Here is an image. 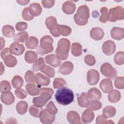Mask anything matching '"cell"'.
<instances>
[{
	"instance_id": "2",
	"label": "cell",
	"mask_w": 124,
	"mask_h": 124,
	"mask_svg": "<svg viewBox=\"0 0 124 124\" xmlns=\"http://www.w3.org/2000/svg\"><path fill=\"white\" fill-rule=\"evenodd\" d=\"M53 92V90L49 88H40V95L33 98V104L37 107L42 108L52 98Z\"/></svg>"
},
{
	"instance_id": "48",
	"label": "cell",
	"mask_w": 124,
	"mask_h": 124,
	"mask_svg": "<svg viewBox=\"0 0 124 124\" xmlns=\"http://www.w3.org/2000/svg\"><path fill=\"white\" fill-rule=\"evenodd\" d=\"M25 78L27 83H34L35 82V76L33 72L31 70L27 71L25 75Z\"/></svg>"
},
{
	"instance_id": "25",
	"label": "cell",
	"mask_w": 124,
	"mask_h": 124,
	"mask_svg": "<svg viewBox=\"0 0 124 124\" xmlns=\"http://www.w3.org/2000/svg\"><path fill=\"white\" fill-rule=\"evenodd\" d=\"M121 97L120 92L116 90H112L109 93L108 96V101L111 103L118 102Z\"/></svg>"
},
{
	"instance_id": "57",
	"label": "cell",
	"mask_w": 124,
	"mask_h": 124,
	"mask_svg": "<svg viewBox=\"0 0 124 124\" xmlns=\"http://www.w3.org/2000/svg\"><path fill=\"white\" fill-rule=\"evenodd\" d=\"M0 41H1V47H0V49L1 50L3 48L4 46H5V40H4V39L2 37H0Z\"/></svg>"
},
{
	"instance_id": "36",
	"label": "cell",
	"mask_w": 124,
	"mask_h": 124,
	"mask_svg": "<svg viewBox=\"0 0 124 124\" xmlns=\"http://www.w3.org/2000/svg\"><path fill=\"white\" fill-rule=\"evenodd\" d=\"M29 34L26 31H23L17 33L14 36V40L16 42L23 43L28 39Z\"/></svg>"
},
{
	"instance_id": "32",
	"label": "cell",
	"mask_w": 124,
	"mask_h": 124,
	"mask_svg": "<svg viewBox=\"0 0 124 124\" xmlns=\"http://www.w3.org/2000/svg\"><path fill=\"white\" fill-rule=\"evenodd\" d=\"M115 108L111 106H108L103 109V115L107 118L113 117L116 114Z\"/></svg>"
},
{
	"instance_id": "27",
	"label": "cell",
	"mask_w": 124,
	"mask_h": 124,
	"mask_svg": "<svg viewBox=\"0 0 124 124\" xmlns=\"http://www.w3.org/2000/svg\"><path fill=\"white\" fill-rule=\"evenodd\" d=\"M37 54L33 51L28 50L25 54V60L29 63H34L37 60Z\"/></svg>"
},
{
	"instance_id": "49",
	"label": "cell",
	"mask_w": 124,
	"mask_h": 124,
	"mask_svg": "<svg viewBox=\"0 0 124 124\" xmlns=\"http://www.w3.org/2000/svg\"><path fill=\"white\" fill-rule=\"evenodd\" d=\"M114 85L116 88L123 89L124 88V78L123 77H118L114 80Z\"/></svg>"
},
{
	"instance_id": "30",
	"label": "cell",
	"mask_w": 124,
	"mask_h": 124,
	"mask_svg": "<svg viewBox=\"0 0 124 124\" xmlns=\"http://www.w3.org/2000/svg\"><path fill=\"white\" fill-rule=\"evenodd\" d=\"M5 64L9 67H13L17 64V60L16 58L11 54L6 56L4 59Z\"/></svg>"
},
{
	"instance_id": "7",
	"label": "cell",
	"mask_w": 124,
	"mask_h": 124,
	"mask_svg": "<svg viewBox=\"0 0 124 124\" xmlns=\"http://www.w3.org/2000/svg\"><path fill=\"white\" fill-rule=\"evenodd\" d=\"M100 72L104 76L113 79L117 76V72L112 65L108 62H105L102 64L100 67Z\"/></svg>"
},
{
	"instance_id": "21",
	"label": "cell",
	"mask_w": 124,
	"mask_h": 124,
	"mask_svg": "<svg viewBox=\"0 0 124 124\" xmlns=\"http://www.w3.org/2000/svg\"><path fill=\"white\" fill-rule=\"evenodd\" d=\"M76 5L72 1H66L64 2L62 6L63 12L68 15H71L74 13L76 10Z\"/></svg>"
},
{
	"instance_id": "28",
	"label": "cell",
	"mask_w": 124,
	"mask_h": 124,
	"mask_svg": "<svg viewBox=\"0 0 124 124\" xmlns=\"http://www.w3.org/2000/svg\"><path fill=\"white\" fill-rule=\"evenodd\" d=\"M28 108V103L24 101H21L18 102L16 106V109L17 112L20 114L23 115L26 113Z\"/></svg>"
},
{
	"instance_id": "35",
	"label": "cell",
	"mask_w": 124,
	"mask_h": 124,
	"mask_svg": "<svg viewBox=\"0 0 124 124\" xmlns=\"http://www.w3.org/2000/svg\"><path fill=\"white\" fill-rule=\"evenodd\" d=\"M2 32L3 35L7 37H11L15 35V29L12 26L6 25L2 27Z\"/></svg>"
},
{
	"instance_id": "24",
	"label": "cell",
	"mask_w": 124,
	"mask_h": 124,
	"mask_svg": "<svg viewBox=\"0 0 124 124\" xmlns=\"http://www.w3.org/2000/svg\"><path fill=\"white\" fill-rule=\"evenodd\" d=\"M39 86H37L33 83L27 84L26 85L25 88L27 92L31 96L37 95L40 94V88Z\"/></svg>"
},
{
	"instance_id": "45",
	"label": "cell",
	"mask_w": 124,
	"mask_h": 124,
	"mask_svg": "<svg viewBox=\"0 0 124 124\" xmlns=\"http://www.w3.org/2000/svg\"><path fill=\"white\" fill-rule=\"evenodd\" d=\"M101 14L99 17V20L102 23H106L108 21V8L106 7H102L100 10Z\"/></svg>"
},
{
	"instance_id": "43",
	"label": "cell",
	"mask_w": 124,
	"mask_h": 124,
	"mask_svg": "<svg viewBox=\"0 0 124 124\" xmlns=\"http://www.w3.org/2000/svg\"><path fill=\"white\" fill-rule=\"evenodd\" d=\"M67 84L65 80L62 78H55L53 81V87L54 89H59L64 87Z\"/></svg>"
},
{
	"instance_id": "8",
	"label": "cell",
	"mask_w": 124,
	"mask_h": 124,
	"mask_svg": "<svg viewBox=\"0 0 124 124\" xmlns=\"http://www.w3.org/2000/svg\"><path fill=\"white\" fill-rule=\"evenodd\" d=\"M45 24L53 36L57 37L60 36L57 30V21L55 17L50 16L47 17L45 21Z\"/></svg>"
},
{
	"instance_id": "38",
	"label": "cell",
	"mask_w": 124,
	"mask_h": 124,
	"mask_svg": "<svg viewBox=\"0 0 124 124\" xmlns=\"http://www.w3.org/2000/svg\"><path fill=\"white\" fill-rule=\"evenodd\" d=\"M40 71L44 73L46 76L49 78H53L55 75V70L51 67L45 65L41 69Z\"/></svg>"
},
{
	"instance_id": "12",
	"label": "cell",
	"mask_w": 124,
	"mask_h": 124,
	"mask_svg": "<svg viewBox=\"0 0 124 124\" xmlns=\"http://www.w3.org/2000/svg\"><path fill=\"white\" fill-rule=\"evenodd\" d=\"M9 48L11 53L16 56L22 55L25 50V47L23 45L16 42L10 45Z\"/></svg>"
},
{
	"instance_id": "17",
	"label": "cell",
	"mask_w": 124,
	"mask_h": 124,
	"mask_svg": "<svg viewBox=\"0 0 124 124\" xmlns=\"http://www.w3.org/2000/svg\"><path fill=\"white\" fill-rule=\"evenodd\" d=\"M67 119L68 122L72 124H78L82 123L80 121L79 115L75 111L71 110L69 111L67 114Z\"/></svg>"
},
{
	"instance_id": "46",
	"label": "cell",
	"mask_w": 124,
	"mask_h": 124,
	"mask_svg": "<svg viewBox=\"0 0 124 124\" xmlns=\"http://www.w3.org/2000/svg\"><path fill=\"white\" fill-rule=\"evenodd\" d=\"M11 90V86L9 81L7 80H2L0 83V91L2 93L6 91H10Z\"/></svg>"
},
{
	"instance_id": "22",
	"label": "cell",
	"mask_w": 124,
	"mask_h": 124,
	"mask_svg": "<svg viewBox=\"0 0 124 124\" xmlns=\"http://www.w3.org/2000/svg\"><path fill=\"white\" fill-rule=\"evenodd\" d=\"M94 118V114L91 109L87 108L84 111L81 116V120L83 123H91Z\"/></svg>"
},
{
	"instance_id": "3",
	"label": "cell",
	"mask_w": 124,
	"mask_h": 124,
	"mask_svg": "<svg viewBox=\"0 0 124 124\" xmlns=\"http://www.w3.org/2000/svg\"><path fill=\"white\" fill-rule=\"evenodd\" d=\"M90 17V10L86 5L79 6L77 12L74 16V18L76 23L79 26L85 25Z\"/></svg>"
},
{
	"instance_id": "54",
	"label": "cell",
	"mask_w": 124,
	"mask_h": 124,
	"mask_svg": "<svg viewBox=\"0 0 124 124\" xmlns=\"http://www.w3.org/2000/svg\"><path fill=\"white\" fill-rule=\"evenodd\" d=\"M42 3L44 8H50L52 7L55 3V0H44L42 1Z\"/></svg>"
},
{
	"instance_id": "14",
	"label": "cell",
	"mask_w": 124,
	"mask_h": 124,
	"mask_svg": "<svg viewBox=\"0 0 124 124\" xmlns=\"http://www.w3.org/2000/svg\"><path fill=\"white\" fill-rule=\"evenodd\" d=\"M35 82L39 86H47L50 83V79L41 73H38L35 76Z\"/></svg>"
},
{
	"instance_id": "44",
	"label": "cell",
	"mask_w": 124,
	"mask_h": 124,
	"mask_svg": "<svg viewBox=\"0 0 124 124\" xmlns=\"http://www.w3.org/2000/svg\"><path fill=\"white\" fill-rule=\"evenodd\" d=\"M22 16L24 20L27 21L31 20L34 17V16L31 14L29 7H25L23 10L22 13Z\"/></svg>"
},
{
	"instance_id": "31",
	"label": "cell",
	"mask_w": 124,
	"mask_h": 124,
	"mask_svg": "<svg viewBox=\"0 0 124 124\" xmlns=\"http://www.w3.org/2000/svg\"><path fill=\"white\" fill-rule=\"evenodd\" d=\"M78 104L82 108H86L87 106L90 101L87 94L85 93H82L77 98Z\"/></svg>"
},
{
	"instance_id": "18",
	"label": "cell",
	"mask_w": 124,
	"mask_h": 124,
	"mask_svg": "<svg viewBox=\"0 0 124 124\" xmlns=\"http://www.w3.org/2000/svg\"><path fill=\"white\" fill-rule=\"evenodd\" d=\"M110 35L114 39L122 40L124 37V29L122 28L114 27L111 30Z\"/></svg>"
},
{
	"instance_id": "40",
	"label": "cell",
	"mask_w": 124,
	"mask_h": 124,
	"mask_svg": "<svg viewBox=\"0 0 124 124\" xmlns=\"http://www.w3.org/2000/svg\"><path fill=\"white\" fill-rule=\"evenodd\" d=\"M45 65V62L44 59L42 57H40L34 62L32 67V70L34 72H37L40 70V69Z\"/></svg>"
},
{
	"instance_id": "20",
	"label": "cell",
	"mask_w": 124,
	"mask_h": 124,
	"mask_svg": "<svg viewBox=\"0 0 124 124\" xmlns=\"http://www.w3.org/2000/svg\"><path fill=\"white\" fill-rule=\"evenodd\" d=\"M45 60L47 63L54 67L59 66L61 64V60L56 55L54 54L47 55L45 57Z\"/></svg>"
},
{
	"instance_id": "9",
	"label": "cell",
	"mask_w": 124,
	"mask_h": 124,
	"mask_svg": "<svg viewBox=\"0 0 124 124\" xmlns=\"http://www.w3.org/2000/svg\"><path fill=\"white\" fill-rule=\"evenodd\" d=\"M87 79L88 83L91 85L96 84L99 80V73L95 69L89 70L87 72Z\"/></svg>"
},
{
	"instance_id": "42",
	"label": "cell",
	"mask_w": 124,
	"mask_h": 124,
	"mask_svg": "<svg viewBox=\"0 0 124 124\" xmlns=\"http://www.w3.org/2000/svg\"><path fill=\"white\" fill-rule=\"evenodd\" d=\"M114 61L117 65H122L124 63V53L123 51H119L115 55Z\"/></svg>"
},
{
	"instance_id": "26",
	"label": "cell",
	"mask_w": 124,
	"mask_h": 124,
	"mask_svg": "<svg viewBox=\"0 0 124 124\" xmlns=\"http://www.w3.org/2000/svg\"><path fill=\"white\" fill-rule=\"evenodd\" d=\"M29 8L31 14L34 17L37 16L41 14L42 11V7L40 4L38 3H32L30 5Z\"/></svg>"
},
{
	"instance_id": "29",
	"label": "cell",
	"mask_w": 124,
	"mask_h": 124,
	"mask_svg": "<svg viewBox=\"0 0 124 124\" xmlns=\"http://www.w3.org/2000/svg\"><path fill=\"white\" fill-rule=\"evenodd\" d=\"M71 53L74 56L78 57L80 56L82 53L81 45L78 43H74L71 46Z\"/></svg>"
},
{
	"instance_id": "58",
	"label": "cell",
	"mask_w": 124,
	"mask_h": 124,
	"mask_svg": "<svg viewBox=\"0 0 124 124\" xmlns=\"http://www.w3.org/2000/svg\"><path fill=\"white\" fill-rule=\"evenodd\" d=\"M0 64H1V66H0V68H1V70H0V75H1L3 73V72L4 71V67L3 66V64H2V62H0Z\"/></svg>"
},
{
	"instance_id": "34",
	"label": "cell",
	"mask_w": 124,
	"mask_h": 124,
	"mask_svg": "<svg viewBox=\"0 0 124 124\" xmlns=\"http://www.w3.org/2000/svg\"><path fill=\"white\" fill-rule=\"evenodd\" d=\"M38 45V39L34 36L30 37L25 43V45L28 49H35Z\"/></svg>"
},
{
	"instance_id": "53",
	"label": "cell",
	"mask_w": 124,
	"mask_h": 124,
	"mask_svg": "<svg viewBox=\"0 0 124 124\" xmlns=\"http://www.w3.org/2000/svg\"><path fill=\"white\" fill-rule=\"evenodd\" d=\"M28 24L25 22H18L16 25V30L18 31H24L27 29Z\"/></svg>"
},
{
	"instance_id": "1",
	"label": "cell",
	"mask_w": 124,
	"mask_h": 124,
	"mask_svg": "<svg viewBox=\"0 0 124 124\" xmlns=\"http://www.w3.org/2000/svg\"><path fill=\"white\" fill-rule=\"evenodd\" d=\"M55 97L57 102L63 106H66L71 104L74 99L73 91L65 87L59 88L56 91Z\"/></svg>"
},
{
	"instance_id": "15",
	"label": "cell",
	"mask_w": 124,
	"mask_h": 124,
	"mask_svg": "<svg viewBox=\"0 0 124 124\" xmlns=\"http://www.w3.org/2000/svg\"><path fill=\"white\" fill-rule=\"evenodd\" d=\"M0 99L2 103L10 105L13 104L15 101V97L13 94L10 91H6L1 93Z\"/></svg>"
},
{
	"instance_id": "41",
	"label": "cell",
	"mask_w": 124,
	"mask_h": 124,
	"mask_svg": "<svg viewBox=\"0 0 124 124\" xmlns=\"http://www.w3.org/2000/svg\"><path fill=\"white\" fill-rule=\"evenodd\" d=\"M42 110L43 109L42 108L37 107L34 105L30 107L29 113L31 116L34 117L38 118L39 117L40 114Z\"/></svg>"
},
{
	"instance_id": "16",
	"label": "cell",
	"mask_w": 124,
	"mask_h": 124,
	"mask_svg": "<svg viewBox=\"0 0 124 124\" xmlns=\"http://www.w3.org/2000/svg\"><path fill=\"white\" fill-rule=\"evenodd\" d=\"M99 87L105 93H108L113 89L112 81L108 78L102 79L99 84Z\"/></svg>"
},
{
	"instance_id": "50",
	"label": "cell",
	"mask_w": 124,
	"mask_h": 124,
	"mask_svg": "<svg viewBox=\"0 0 124 124\" xmlns=\"http://www.w3.org/2000/svg\"><path fill=\"white\" fill-rule=\"evenodd\" d=\"M96 123L97 124H114V122L111 120L108 121L107 118L104 116L103 115H100L98 116L96 118Z\"/></svg>"
},
{
	"instance_id": "52",
	"label": "cell",
	"mask_w": 124,
	"mask_h": 124,
	"mask_svg": "<svg viewBox=\"0 0 124 124\" xmlns=\"http://www.w3.org/2000/svg\"><path fill=\"white\" fill-rule=\"evenodd\" d=\"M15 93L16 95L19 99H25L27 96V93L24 90L21 88H17L16 89Z\"/></svg>"
},
{
	"instance_id": "4",
	"label": "cell",
	"mask_w": 124,
	"mask_h": 124,
	"mask_svg": "<svg viewBox=\"0 0 124 124\" xmlns=\"http://www.w3.org/2000/svg\"><path fill=\"white\" fill-rule=\"evenodd\" d=\"M70 46V42L66 38L61 39L57 45L56 49V55L61 60H65L68 57Z\"/></svg>"
},
{
	"instance_id": "6",
	"label": "cell",
	"mask_w": 124,
	"mask_h": 124,
	"mask_svg": "<svg viewBox=\"0 0 124 124\" xmlns=\"http://www.w3.org/2000/svg\"><path fill=\"white\" fill-rule=\"evenodd\" d=\"M124 18V10L120 6H117L109 9L108 14V20L110 22H115L118 20Z\"/></svg>"
},
{
	"instance_id": "56",
	"label": "cell",
	"mask_w": 124,
	"mask_h": 124,
	"mask_svg": "<svg viewBox=\"0 0 124 124\" xmlns=\"http://www.w3.org/2000/svg\"><path fill=\"white\" fill-rule=\"evenodd\" d=\"M16 2L20 5H25L30 2V0H17Z\"/></svg>"
},
{
	"instance_id": "33",
	"label": "cell",
	"mask_w": 124,
	"mask_h": 124,
	"mask_svg": "<svg viewBox=\"0 0 124 124\" xmlns=\"http://www.w3.org/2000/svg\"><path fill=\"white\" fill-rule=\"evenodd\" d=\"M57 30L58 33L61 35L66 36L69 35L72 31L70 27L63 25H57Z\"/></svg>"
},
{
	"instance_id": "10",
	"label": "cell",
	"mask_w": 124,
	"mask_h": 124,
	"mask_svg": "<svg viewBox=\"0 0 124 124\" xmlns=\"http://www.w3.org/2000/svg\"><path fill=\"white\" fill-rule=\"evenodd\" d=\"M116 49V46L114 42L111 40H108L105 42L102 45V51L106 55L113 54Z\"/></svg>"
},
{
	"instance_id": "11",
	"label": "cell",
	"mask_w": 124,
	"mask_h": 124,
	"mask_svg": "<svg viewBox=\"0 0 124 124\" xmlns=\"http://www.w3.org/2000/svg\"><path fill=\"white\" fill-rule=\"evenodd\" d=\"M39 118L42 123L51 124L55 121V115L50 114L45 109L41 111L39 115Z\"/></svg>"
},
{
	"instance_id": "13",
	"label": "cell",
	"mask_w": 124,
	"mask_h": 124,
	"mask_svg": "<svg viewBox=\"0 0 124 124\" xmlns=\"http://www.w3.org/2000/svg\"><path fill=\"white\" fill-rule=\"evenodd\" d=\"M73 68V64L71 62L66 61L63 62L60 66L59 72L63 75H68L72 72Z\"/></svg>"
},
{
	"instance_id": "39",
	"label": "cell",
	"mask_w": 124,
	"mask_h": 124,
	"mask_svg": "<svg viewBox=\"0 0 124 124\" xmlns=\"http://www.w3.org/2000/svg\"><path fill=\"white\" fill-rule=\"evenodd\" d=\"M102 103L97 100L89 101L87 107L89 109L93 110H97L100 109L102 108Z\"/></svg>"
},
{
	"instance_id": "37",
	"label": "cell",
	"mask_w": 124,
	"mask_h": 124,
	"mask_svg": "<svg viewBox=\"0 0 124 124\" xmlns=\"http://www.w3.org/2000/svg\"><path fill=\"white\" fill-rule=\"evenodd\" d=\"M23 79L19 76H14L12 80V85L14 88H20L23 85Z\"/></svg>"
},
{
	"instance_id": "55",
	"label": "cell",
	"mask_w": 124,
	"mask_h": 124,
	"mask_svg": "<svg viewBox=\"0 0 124 124\" xmlns=\"http://www.w3.org/2000/svg\"><path fill=\"white\" fill-rule=\"evenodd\" d=\"M12 54L10 51V48H5V49H4L0 53V56H1V58L3 60L4 58L7 56V55Z\"/></svg>"
},
{
	"instance_id": "19",
	"label": "cell",
	"mask_w": 124,
	"mask_h": 124,
	"mask_svg": "<svg viewBox=\"0 0 124 124\" xmlns=\"http://www.w3.org/2000/svg\"><path fill=\"white\" fill-rule=\"evenodd\" d=\"M90 34L91 37L95 40H100L104 36L103 30L99 27L92 28L90 31Z\"/></svg>"
},
{
	"instance_id": "23",
	"label": "cell",
	"mask_w": 124,
	"mask_h": 124,
	"mask_svg": "<svg viewBox=\"0 0 124 124\" xmlns=\"http://www.w3.org/2000/svg\"><path fill=\"white\" fill-rule=\"evenodd\" d=\"M87 96L89 99L91 100H99L102 96L101 92L96 88H91L87 93Z\"/></svg>"
},
{
	"instance_id": "47",
	"label": "cell",
	"mask_w": 124,
	"mask_h": 124,
	"mask_svg": "<svg viewBox=\"0 0 124 124\" xmlns=\"http://www.w3.org/2000/svg\"><path fill=\"white\" fill-rule=\"evenodd\" d=\"M46 109L48 113L52 115H55L58 112L57 108H56L52 101H50L46 105Z\"/></svg>"
},
{
	"instance_id": "51",
	"label": "cell",
	"mask_w": 124,
	"mask_h": 124,
	"mask_svg": "<svg viewBox=\"0 0 124 124\" xmlns=\"http://www.w3.org/2000/svg\"><path fill=\"white\" fill-rule=\"evenodd\" d=\"M85 62L89 66H93L95 63V58L92 55H87L84 57Z\"/></svg>"
},
{
	"instance_id": "5",
	"label": "cell",
	"mask_w": 124,
	"mask_h": 124,
	"mask_svg": "<svg viewBox=\"0 0 124 124\" xmlns=\"http://www.w3.org/2000/svg\"><path fill=\"white\" fill-rule=\"evenodd\" d=\"M53 42L52 38L49 35H45L42 37L40 44L37 48V53L40 55H44L52 52L53 50Z\"/></svg>"
}]
</instances>
